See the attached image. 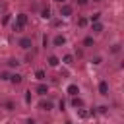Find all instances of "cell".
Wrapping results in <instances>:
<instances>
[{"label": "cell", "instance_id": "1", "mask_svg": "<svg viewBox=\"0 0 124 124\" xmlns=\"http://www.w3.org/2000/svg\"><path fill=\"white\" fill-rule=\"evenodd\" d=\"M72 12H74V8H72L70 4H60V16H62V17H70Z\"/></svg>", "mask_w": 124, "mask_h": 124}, {"label": "cell", "instance_id": "2", "mask_svg": "<svg viewBox=\"0 0 124 124\" xmlns=\"http://www.w3.org/2000/svg\"><path fill=\"white\" fill-rule=\"evenodd\" d=\"M19 46H21L23 50H29V48L33 46V41H31V37H21V39H19Z\"/></svg>", "mask_w": 124, "mask_h": 124}, {"label": "cell", "instance_id": "3", "mask_svg": "<svg viewBox=\"0 0 124 124\" xmlns=\"http://www.w3.org/2000/svg\"><path fill=\"white\" fill-rule=\"evenodd\" d=\"M16 19H17V21H16V25H19L21 29L27 25V16H25V14H17V17H16Z\"/></svg>", "mask_w": 124, "mask_h": 124}, {"label": "cell", "instance_id": "4", "mask_svg": "<svg viewBox=\"0 0 124 124\" xmlns=\"http://www.w3.org/2000/svg\"><path fill=\"white\" fill-rule=\"evenodd\" d=\"M64 43H66V37L64 35H54V39H52V45L54 46H62Z\"/></svg>", "mask_w": 124, "mask_h": 124}, {"label": "cell", "instance_id": "5", "mask_svg": "<svg viewBox=\"0 0 124 124\" xmlns=\"http://www.w3.org/2000/svg\"><path fill=\"white\" fill-rule=\"evenodd\" d=\"M10 81H12L14 85H19V83L23 81V76H21V74H10Z\"/></svg>", "mask_w": 124, "mask_h": 124}, {"label": "cell", "instance_id": "6", "mask_svg": "<svg viewBox=\"0 0 124 124\" xmlns=\"http://www.w3.org/2000/svg\"><path fill=\"white\" fill-rule=\"evenodd\" d=\"M66 91H68V93H70L72 97H76V95L79 93V87H78V83H70V85L66 87Z\"/></svg>", "mask_w": 124, "mask_h": 124}, {"label": "cell", "instance_id": "7", "mask_svg": "<svg viewBox=\"0 0 124 124\" xmlns=\"http://www.w3.org/2000/svg\"><path fill=\"white\" fill-rule=\"evenodd\" d=\"M72 107H74V108H83V99H81L79 95H76V97L72 99Z\"/></svg>", "mask_w": 124, "mask_h": 124}, {"label": "cell", "instance_id": "8", "mask_svg": "<svg viewBox=\"0 0 124 124\" xmlns=\"http://www.w3.org/2000/svg\"><path fill=\"white\" fill-rule=\"evenodd\" d=\"M99 93L101 95H108V83L103 79V81H99Z\"/></svg>", "mask_w": 124, "mask_h": 124}, {"label": "cell", "instance_id": "9", "mask_svg": "<svg viewBox=\"0 0 124 124\" xmlns=\"http://www.w3.org/2000/svg\"><path fill=\"white\" fill-rule=\"evenodd\" d=\"M35 91H37L39 95H46V93H48V85H46V83H39Z\"/></svg>", "mask_w": 124, "mask_h": 124}, {"label": "cell", "instance_id": "10", "mask_svg": "<svg viewBox=\"0 0 124 124\" xmlns=\"http://www.w3.org/2000/svg\"><path fill=\"white\" fill-rule=\"evenodd\" d=\"M39 107H41V110H46V112H48V110H52L54 105H52V101H41Z\"/></svg>", "mask_w": 124, "mask_h": 124}, {"label": "cell", "instance_id": "11", "mask_svg": "<svg viewBox=\"0 0 124 124\" xmlns=\"http://www.w3.org/2000/svg\"><path fill=\"white\" fill-rule=\"evenodd\" d=\"M58 64H60V58H58V56H54V54H52V56H48V66L56 68Z\"/></svg>", "mask_w": 124, "mask_h": 124}, {"label": "cell", "instance_id": "12", "mask_svg": "<svg viewBox=\"0 0 124 124\" xmlns=\"http://www.w3.org/2000/svg\"><path fill=\"white\" fill-rule=\"evenodd\" d=\"M60 62H64V64H72V62H74V56H72V54H64Z\"/></svg>", "mask_w": 124, "mask_h": 124}, {"label": "cell", "instance_id": "13", "mask_svg": "<svg viewBox=\"0 0 124 124\" xmlns=\"http://www.w3.org/2000/svg\"><path fill=\"white\" fill-rule=\"evenodd\" d=\"M41 17L48 19V17H50V8H43V10H41Z\"/></svg>", "mask_w": 124, "mask_h": 124}, {"label": "cell", "instance_id": "14", "mask_svg": "<svg viewBox=\"0 0 124 124\" xmlns=\"http://www.w3.org/2000/svg\"><path fill=\"white\" fill-rule=\"evenodd\" d=\"M91 27H93V31H95V33H101V31H103V23H99V21H95Z\"/></svg>", "mask_w": 124, "mask_h": 124}, {"label": "cell", "instance_id": "15", "mask_svg": "<svg viewBox=\"0 0 124 124\" xmlns=\"http://www.w3.org/2000/svg\"><path fill=\"white\" fill-rule=\"evenodd\" d=\"M83 45H85V46H93V45H95V39H93V37H85V39H83Z\"/></svg>", "mask_w": 124, "mask_h": 124}, {"label": "cell", "instance_id": "16", "mask_svg": "<svg viewBox=\"0 0 124 124\" xmlns=\"http://www.w3.org/2000/svg\"><path fill=\"white\" fill-rule=\"evenodd\" d=\"M8 66H10V68H17V66H19V60H17V58H10V60H8Z\"/></svg>", "mask_w": 124, "mask_h": 124}, {"label": "cell", "instance_id": "17", "mask_svg": "<svg viewBox=\"0 0 124 124\" xmlns=\"http://www.w3.org/2000/svg\"><path fill=\"white\" fill-rule=\"evenodd\" d=\"M35 78H37L39 81H43V79H45V72H43V70H37V72H35Z\"/></svg>", "mask_w": 124, "mask_h": 124}, {"label": "cell", "instance_id": "18", "mask_svg": "<svg viewBox=\"0 0 124 124\" xmlns=\"http://www.w3.org/2000/svg\"><path fill=\"white\" fill-rule=\"evenodd\" d=\"M99 17H101V14H99V12H95V14H91V23H95V21H99Z\"/></svg>", "mask_w": 124, "mask_h": 124}, {"label": "cell", "instance_id": "19", "mask_svg": "<svg viewBox=\"0 0 124 124\" xmlns=\"http://www.w3.org/2000/svg\"><path fill=\"white\" fill-rule=\"evenodd\" d=\"M78 25H79V27H85V25H87V19H85V17H79V19H78Z\"/></svg>", "mask_w": 124, "mask_h": 124}, {"label": "cell", "instance_id": "20", "mask_svg": "<svg viewBox=\"0 0 124 124\" xmlns=\"http://www.w3.org/2000/svg\"><path fill=\"white\" fill-rule=\"evenodd\" d=\"M0 79H4V81H6V79H10V74H8L6 70H4V72H0Z\"/></svg>", "mask_w": 124, "mask_h": 124}, {"label": "cell", "instance_id": "21", "mask_svg": "<svg viewBox=\"0 0 124 124\" xmlns=\"http://www.w3.org/2000/svg\"><path fill=\"white\" fill-rule=\"evenodd\" d=\"M78 112H79V116H81V118H87V114H89V112H87V110H83V108H78Z\"/></svg>", "mask_w": 124, "mask_h": 124}, {"label": "cell", "instance_id": "22", "mask_svg": "<svg viewBox=\"0 0 124 124\" xmlns=\"http://www.w3.org/2000/svg\"><path fill=\"white\" fill-rule=\"evenodd\" d=\"M91 62H93V64H101V62H103V56H95Z\"/></svg>", "mask_w": 124, "mask_h": 124}, {"label": "cell", "instance_id": "23", "mask_svg": "<svg viewBox=\"0 0 124 124\" xmlns=\"http://www.w3.org/2000/svg\"><path fill=\"white\" fill-rule=\"evenodd\" d=\"M8 21H10V14H8V16H4V17H2V25H6V23H8Z\"/></svg>", "mask_w": 124, "mask_h": 124}, {"label": "cell", "instance_id": "24", "mask_svg": "<svg viewBox=\"0 0 124 124\" xmlns=\"http://www.w3.org/2000/svg\"><path fill=\"white\" fill-rule=\"evenodd\" d=\"M120 50V45H112V52H118Z\"/></svg>", "mask_w": 124, "mask_h": 124}, {"label": "cell", "instance_id": "25", "mask_svg": "<svg viewBox=\"0 0 124 124\" xmlns=\"http://www.w3.org/2000/svg\"><path fill=\"white\" fill-rule=\"evenodd\" d=\"M78 4H81V6H83V4H87V0H78Z\"/></svg>", "mask_w": 124, "mask_h": 124}, {"label": "cell", "instance_id": "26", "mask_svg": "<svg viewBox=\"0 0 124 124\" xmlns=\"http://www.w3.org/2000/svg\"><path fill=\"white\" fill-rule=\"evenodd\" d=\"M27 124H35V120H27Z\"/></svg>", "mask_w": 124, "mask_h": 124}, {"label": "cell", "instance_id": "27", "mask_svg": "<svg viewBox=\"0 0 124 124\" xmlns=\"http://www.w3.org/2000/svg\"><path fill=\"white\" fill-rule=\"evenodd\" d=\"M56 2H60V4H66V0H56Z\"/></svg>", "mask_w": 124, "mask_h": 124}, {"label": "cell", "instance_id": "28", "mask_svg": "<svg viewBox=\"0 0 124 124\" xmlns=\"http://www.w3.org/2000/svg\"><path fill=\"white\" fill-rule=\"evenodd\" d=\"M93 2H103V0H93Z\"/></svg>", "mask_w": 124, "mask_h": 124}]
</instances>
